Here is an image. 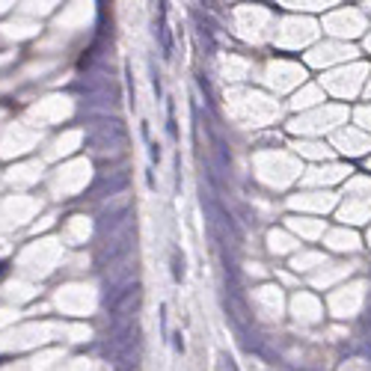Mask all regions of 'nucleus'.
<instances>
[{
  "mask_svg": "<svg viewBox=\"0 0 371 371\" xmlns=\"http://www.w3.org/2000/svg\"><path fill=\"white\" fill-rule=\"evenodd\" d=\"M137 243V226L131 223L128 229H122L119 235L113 237H104V243L98 246V265H116V262H122V259H128L131 256V250H134Z\"/></svg>",
  "mask_w": 371,
  "mask_h": 371,
  "instance_id": "f257e3e1",
  "label": "nucleus"
},
{
  "mask_svg": "<svg viewBox=\"0 0 371 371\" xmlns=\"http://www.w3.org/2000/svg\"><path fill=\"white\" fill-rule=\"evenodd\" d=\"M140 303H143V288H140V282L125 285L122 291H116V294H110V297H107L110 315H116V318H122V315H134L137 309H140Z\"/></svg>",
  "mask_w": 371,
  "mask_h": 371,
  "instance_id": "f03ea898",
  "label": "nucleus"
},
{
  "mask_svg": "<svg viewBox=\"0 0 371 371\" xmlns=\"http://www.w3.org/2000/svg\"><path fill=\"white\" fill-rule=\"evenodd\" d=\"M125 187H128V175H122V172H119V175H104L101 181H98V184L89 190V196H92V199L116 196V193H122Z\"/></svg>",
  "mask_w": 371,
  "mask_h": 371,
  "instance_id": "7ed1b4c3",
  "label": "nucleus"
},
{
  "mask_svg": "<svg viewBox=\"0 0 371 371\" xmlns=\"http://www.w3.org/2000/svg\"><path fill=\"white\" fill-rule=\"evenodd\" d=\"M172 276H175V282L184 279V259L178 253H172Z\"/></svg>",
  "mask_w": 371,
  "mask_h": 371,
  "instance_id": "20e7f679",
  "label": "nucleus"
},
{
  "mask_svg": "<svg viewBox=\"0 0 371 371\" xmlns=\"http://www.w3.org/2000/svg\"><path fill=\"white\" fill-rule=\"evenodd\" d=\"M196 80H199V89H202V95H205V104H208V110H214V95H211V86H208V77H205V74H199Z\"/></svg>",
  "mask_w": 371,
  "mask_h": 371,
  "instance_id": "39448f33",
  "label": "nucleus"
},
{
  "mask_svg": "<svg viewBox=\"0 0 371 371\" xmlns=\"http://www.w3.org/2000/svg\"><path fill=\"white\" fill-rule=\"evenodd\" d=\"M223 365H226V371H237V368H235V362H232L229 356H223Z\"/></svg>",
  "mask_w": 371,
  "mask_h": 371,
  "instance_id": "423d86ee",
  "label": "nucleus"
},
{
  "mask_svg": "<svg viewBox=\"0 0 371 371\" xmlns=\"http://www.w3.org/2000/svg\"><path fill=\"white\" fill-rule=\"evenodd\" d=\"M152 161H161V149H158L155 143H152Z\"/></svg>",
  "mask_w": 371,
  "mask_h": 371,
  "instance_id": "0eeeda50",
  "label": "nucleus"
},
{
  "mask_svg": "<svg viewBox=\"0 0 371 371\" xmlns=\"http://www.w3.org/2000/svg\"><path fill=\"white\" fill-rule=\"evenodd\" d=\"M362 327H365V333H371V312L365 315V321H362Z\"/></svg>",
  "mask_w": 371,
  "mask_h": 371,
  "instance_id": "6e6552de",
  "label": "nucleus"
}]
</instances>
